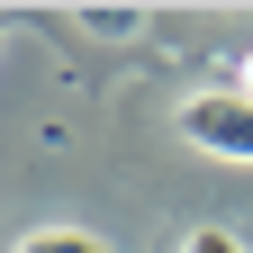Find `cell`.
<instances>
[{
    "mask_svg": "<svg viewBox=\"0 0 253 253\" xmlns=\"http://www.w3.org/2000/svg\"><path fill=\"white\" fill-rule=\"evenodd\" d=\"M172 126L208 163H253V90H190L172 109Z\"/></svg>",
    "mask_w": 253,
    "mask_h": 253,
    "instance_id": "1",
    "label": "cell"
},
{
    "mask_svg": "<svg viewBox=\"0 0 253 253\" xmlns=\"http://www.w3.org/2000/svg\"><path fill=\"white\" fill-rule=\"evenodd\" d=\"M9 253H109V244L90 235V226H27Z\"/></svg>",
    "mask_w": 253,
    "mask_h": 253,
    "instance_id": "2",
    "label": "cell"
},
{
    "mask_svg": "<svg viewBox=\"0 0 253 253\" xmlns=\"http://www.w3.org/2000/svg\"><path fill=\"white\" fill-rule=\"evenodd\" d=\"M73 18L90 27V37H109V45H126V37L145 27V9H126V0H100V9H73Z\"/></svg>",
    "mask_w": 253,
    "mask_h": 253,
    "instance_id": "3",
    "label": "cell"
},
{
    "mask_svg": "<svg viewBox=\"0 0 253 253\" xmlns=\"http://www.w3.org/2000/svg\"><path fill=\"white\" fill-rule=\"evenodd\" d=\"M181 253H244V244H235L226 226H190V235H181Z\"/></svg>",
    "mask_w": 253,
    "mask_h": 253,
    "instance_id": "4",
    "label": "cell"
},
{
    "mask_svg": "<svg viewBox=\"0 0 253 253\" xmlns=\"http://www.w3.org/2000/svg\"><path fill=\"white\" fill-rule=\"evenodd\" d=\"M235 73H244V90H253V45H244V63H235Z\"/></svg>",
    "mask_w": 253,
    "mask_h": 253,
    "instance_id": "5",
    "label": "cell"
}]
</instances>
